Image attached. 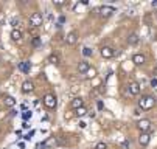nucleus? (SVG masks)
<instances>
[{"instance_id":"f257e3e1","label":"nucleus","mask_w":157,"mask_h":149,"mask_svg":"<svg viewBox=\"0 0 157 149\" xmlns=\"http://www.w3.org/2000/svg\"><path fill=\"white\" fill-rule=\"evenodd\" d=\"M154 106H155V98L151 95H145L139 99V107L142 110H151Z\"/></svg>"},{"instance_id":"f03ea898","label":"nucleus","mask_w":157,"mask_h":149,"mask_svg":"<svg viewBox=\"0 0 157 149\" xmlns=\"http://www.w3.org/2000/svg\"><path fill=\"white\" fill-rule=\"evenodd\" d=\"M42 102H44V106H45L47 109H50V110H53V109L56 107V104H58L56 96H55L53 93H47L45 96L42 98Z\"/></svg>"},{"instance_id":"7ed1b4c3","label":"nucleus","mask_w":157,"mask_h":149,"mask_svg":"<svg viewBox=\"0 0 157 149\" xmlns=\"http://www.w3.org/2000/svg\"><path fill=\"white\" fill-rule=\"evenodd\" d=\"M42 22H44V19H42V14H40V13H33V14L30 16V25H31L33 28L40 27Z\"/></svg>"},{"instance_id":"20e7f679","label":"nucleus","mask_w":157,"mask_h":149,"mask_svg":"<svg viewBox=\"0 0 157 149\" xmlns=\"http://www.w3.org/2000/svg\"><path fill=\"white\" fill-rule=\"evenodd\" d=\"M137 127H139L140 132H149L151 131V121L146 120V118H142V120H139Z\"/></svg>"},{"instance_id":"39448f33","label":"nucleus","mask_w":157,"mask_h":149,"mask_svg":"<svg viewBox=\"0 0 157 149\" xmlns=\"http://www.w3.org/2000/svg\"><path fill=\"white\" fill-rule=\"evenodd\" d=\"M98 13H100V16L101 17H110L112 14L115 13V8H112V6H107V5H103V6H100V9H98Z\"/></svg>"},{"instance_id":"423d86ee","label":"nucleus","mask_w":157,"mask_h":149,"mask_svg":"<svg viewBox=\"0 0 157 149\" xmlns=\"http://www.w3.org/2000/svg\"><path fill=\"white\" fill-rule=\"evenodd\" d=\"M33 90H34L33 81H24V82H22V93H24V95H28V93H31Z\"/></svg>"},{"instance_id":"0eeeda50","label":"nucleus","mask_w":157,"mask_h":149,"mask_svg":"<svg viewBox=\"0 0 157 149\" xmlns=\"http://www.w3.org/2000/svg\"><path fill=\"white\" fill-rule=\"evenodd\" d=\"M100 53H101V56L104 59H110V58H114V54H115V51H114V48H112V47H103L100 50Z\"/></svg>"},{"instance_id":"6e6552de","label":"nucleus","mask_w":157,"mask_h":149,"mask_svg":"<svg viewBox=\"0 0 157 149\" xmlns=\"http://www.w3.org/2000/svg\"><path fill=\"white\" fill-rule=\"evenodd\" d=\"M65 42H67L69 45H75L76 42H78V33H76V31H70L69 34L65 36Z\"/></svg>"},{"instance_id":"1a4fd4ad","label":"nucleus","mask_w":157,"mask_h":149,"mask_svg":"<svg viewBox=\"0 0 157 149\" xmlns=\"http://www.w3.org/2000/svg\"><path fill=\"white\" fill-rule=\"evenodd\" d=\"M140 92H142V87H140L139 82H131L129 84V93L131 95H140Z\"/></svg>"},{"instance_id":"9d476101","label":"nucleus","mask_w":157,"mask_h":149,"mask_svg":"<svg viewBox=\"0 0 157 149\" xmlns=\"http://www.w3.org/2000/svg\"><path fill=\"white\" fill-rule=\"evenodd\" d=\"M70 106H72V109H79V107H82L84 106V99L81 98V96H75L73 99H72V102H70Z\"/></svg>"},{"instance_id":"9b49d317","label":"nucleus","mask_w":157,"mask_h":149,"mask_svg":"<svg viewBox=\"0 0 157 149\" xmlns=\"http://www.w3.org/2000/svg\"><path fill=\"white\" fill-rule=\"evenodd\" d=\"M145 61H146L145 59V54H142V53H136V54L132 56V62L136 64V65H143Z\"/></svg>"},{"instance_id":"f8f14e48","label":"nucleus","mask_w":157,"mask_h":149,"mask_svg":"<svg viewBox=\"0 0 157 149\" xmlns=\"http://www.w3.org/2000/svg\"><path fill=\"white\" fill-rule=\"evenodd\" d=\"M149 141H151V135H149V132H142L140 137H139V143H140L142 146H148Z\"/></svg>"},{"instance_id":"ddd939ff","label":"nucleus","mask_w":157,"mask_h":149,"mask_svg":"<svg viewBox=\"0 0 157 149\" xmlns=\"http://www.w3.org/2000/svg\"><path fill=\"white\" fill-rule=\"evenodd\" d=\"M89 70H90V64H89L87 61H81L78 64V72L79 73H87Z\"/></svg>"},{"instance_id":"4468645a","label":"nucleus","mask_w":157,"mask_h":149,"mask_svg":"<svg viewBox=\"0 0 157 149\" xmlns=\"http://www.w3.org/2000/svg\"><path fill=\"white\" fill-rule=\"evenodd\" d=\"M128 44H129V45H137V44H139V36H137L136 33L129 34V37H128Z\"/></svg>"},{"instance_id":"2eb2a0df","label":"nucleus","mask_w":157,"mask_h":149,"mask_svg":"<svg viewBox=\"0 0 157 149\" xmlns=\"http://www.w3.org/2000/svg\"><path fill=\"white\" fill-rule=\"evenodd\" d=\"M3 104L6 106V107H14V106H16V99L13 96H5L3 98Z\"/></svg>"},{"instance_id":"dca6fc26","label":"nucleus","mask_w":157,"mask_h":149,"mask_svg":"<svg viewBox=\"0 0 157 149\" xmlns=\"http://www.w3.org/2000/svg\"><path fill=\"white\" fill-rule=\"evenodd\" d=\"M11 39L14 40V42H19L20 39H22V31L17 28V30H13L11 31Z\"/></svg>"},{"instance_id":"f3484780","label":"nucleus","mask_w":157,"mask_h":149,"mask_svg":"<svg viewBox=\"0 0 157 149\" xmlns=\"http://www.w3.org/2000/svg\"><path fill=\"white\" fill-rule=\"evenodd\" d=\"M30 69H31V64L30 62H22L19 65V70L24 72V73H30Z\"/></svg>"},{"instance_id":"a211bd4d","label":"nucleus","mask_w":157,"mask_h":149,"mask_svg":"<svg viewBox=\"0 0 157 149\" xmlns=\"http://www.w3.org/2000/svg\"><path fill=\"white\" fill-rule=\"evenodd\" d=\"M87 112H89V110H87V107H86V106H82V107H79V109H76V110H75V115H76V117H79V118H82V117H86V115H87Z\"/></svg>"},{"instance_id":"6ab92c4d","label":"nucleus","mask_w":157,"mask_h":149,"mask_svg":"<svg viewBox=\"0 0 157 149\" xmlns=\"http://www.w3.org/2000/svg\"><path fill=\"white\" fill-rule=\"evenodd\" d=\"M31 45H33L34 48H39V47L42 45V40H40L39 36H33V39H31Z\"/></svg>"},{"instance_id":"aec40b11","label":"nucleus","mask_w":157,"mask_h":149,"mask_svg":"<svg viewBox=\"0 0 157 149\" xmlns=\"http://www.w3.org/2000/svg\"><path fill=\"white\" fill-rule=\"evenodd\" d=\"M56 144H58L56 137H50L48 140H45V143H44V146H48V147H53V146H56Z\"/></svg>"},{"instance_id":"412c9836","label":"nucleus","mask_w":157,"mask_h":149,"mask_svg":"<svg viewBox=\"0 0 157 149\" xmlns=\"http://www.w3.org/2000/svg\"><path fill=\"white\" fill-rule=\"evenodd\" d=\"M48 62L55 65V64L59 62V56H58V54H50V56H48Z\"/></svg>"},{"instance_id":"4be33fe9","label":"nucleus","mask_w":157,"mask_h":149,"mask_svg":"<svg viewBox=\"0 0 157 149\" xmlns=\"http://www.w3.org/2000/svg\"><path fill=\"white\" fill-rule=\"evenodd\" d=\"M82 54H84L86 58H90V56H92V50L87 48V47H84V48H82Z\"/></svg>"},{"instance_id":"5701e85b","label":"nucleus","mask_w":157,"mask_h":149,"mask_svg":"<svg viewBox=\"0 0 157 149\" xmlns=\"http://www.w3.org/2000/svg\"><path fill=\"white\" fill-rule=\"evenodd\" d=\"M65 3H67L65 0H53V5H55V6H58V8H59V6H64Z\"/></svg>"},{"instance_id":"b1692460","label":"nucleus","mask_w":157,"mask_h":149,"mask_svg":"<svg viewBox=\"0 0 157 149\" xmlns=\"http://www.w3.org/2000/svg\"><path fill=\"white\" fill-rule=\"evenodd\" d=\"M95 149H107V144H106V143H103V141H100V143H97Z\"/></svg>"},{"instance_id":"393cba45","label":"nucleus","mask_w":157,"mask_h":149,"mask_svg":"<svg viewBox=\"0 0 157 149\" xmlns=\"http://www.w3.org/2000/svg\"><path fill=\"white\" fill-rule=\"evenodd\" d=\"M87 78H89V79H94V78H95V70H94V69H90V70L87 72Z\"/></svg>"},{"instance_id":"a878e982","label":"nucleus","mask_w":157,"mask_h":149,"mask_svg":"<svg viewBox=\"0 0 157 149\" xmlns=\"http://www.w3.org/2000/svg\"><path fill=\"white\" fill-rule=\"evenodd\" d=\"M11 25L14 27V30H17V27H19V19H13V20H11Z\"/></svg>"},{"instance_id":"bb28decb","label":"nucleus","mask_w":157,"mask_h":149,"mask_svg":"<svg viewBox=\"0 0 157 149\" xmlns=\"http://www.w3.org/2000/svg\"><path fill=\"white\" fill-rule=\"evenodd\" d=\"M103 107H104V104H103V101H101V99H97V109H98V110H101Z\"/></svg>"},{"instance_id":"cd10ccee","label":"nucleus","mask_w":157,"mask_h":149,"mask_svg":"<svg viewBox=\"0 0 157 149\" xmlns=\"http://www.w3.org/2000/svg\"><path fill=\"white\" fill-rule=\"evenodd\" d=\"M86 126H87V123H86V121H79V127H81V129H84Z\"/></svg>"},{"instance_id":"c85d7f7f","label":"nucleus","mask_w":157,"mask_h":149,"mask_svg":"<svg viewBox=\"0 0 157 149\" xmlns=\"http://www.w3.org/2000/svg\"><path fill=\"white\" fill-rule=\"evenodd\" d=\"M151 86H152V87L157 86V79H151Z\"/></svg>"},{"instance_id":"c756f323","label":"nucleus","mask_w":157,"mask_h":149,"mask_svg":"<svg viewBox=\"0 0 157 149\" xmlns=\"http://www.w3.org/2000/svg\"><path fill=\"white\" fill-rule=\"evenodd\" d=\"M30 117H31V112H27V114H25V115H24V118H25V120H28V118H30Z\"/></svg>"},{"instance_id":"7c9ffc66","label":"nucleus","mask_w":157,"mask_h":149,"mask_svg":"<svg viewBox=\"0 0 157 149\" xmlns=\"http://www.w3.org/2000/svg\"><path fill=\"white\" fill-rule=\"evenodd\" d=\"M140 110H142V109H136V110H134V115H140V114H142Z\"/></svg>"},{"instance_id":"2f4dec72","label":"nucleus","mask_w":157,"mask_h":149,"mask_svg":"<svg viewBox=\"0 0 157 149\" xmlns=\"http://www.w3.org/2000/svg\"><path fill=\"white\" fill-rule=\"evenodd\" d=\"M89 2H87V0H81V2H79V5H87Z\"/></svg>"},{"instance_id":"473e14b6","label":"nucleus","mask_w":157,"mask_h":149,"mask_svg":"<svg viewBox=\"0 0 157 149\" xmlns=\"http://www.w3.org/2000/svg\"><path fill=\"white\" fill-rule=\"evenodd\" d=\"M19 147L20 149H25V143H19Z\"/></svg>"}]
</instances>
